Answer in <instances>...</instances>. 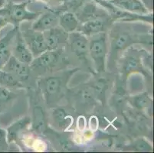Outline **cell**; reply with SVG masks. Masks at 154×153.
Returning <instances> with one entry per match:
<instances>
[{
    "instance_id": "cell-10",
    "label": "cell",
    "mask_w": 154,
    "mask_h": 153,
    "mask_svg": "<svg viewBox=\"0 0 154 153\" xmlns=\"http://www.w3.org/2000/svg\"><path fill=\"white\" fill-rule=\"evenodd\" d=\"M60 14L54 11H48L42 14L32 24V29L38 32H44L58 25Z\"/></svg>"
},
{
    "instance_id": "cell-4",
    "label": "cell",
    "mask_w": 154,
    "mask_h": 153,
    "mask_svg": "<svg viewBox=\"0 0 154 153\" xmlns=\"http://www.w3.org/2000/svg\"><path fill=\"white\" fill-rule=\"evenodd\" d=\"M62 54V48L47 50L38 57H35L29 66L32 69L40 73L50 71L57 65Z\"/></svg>"
},
{
    "instance_id": "cell-20",
    "label": "cell",
    "mask_w": 154,
    "mask_h": 153,
    "mask_svg": "<svg viewBox=\"0 0 154 153\" xmlns=\"http://www.w3.org/2000/svg\"><path fill=\"white\" fill-rule=\"evenodd\" d=\"M17 95L11 90L0 87V114L3 113Z\"/></svg>"
},
{
    "instance_id": "cell-24",
    "label": "cell",
    "mask_w": 154,
    "mask_h": 153,
    "mask_svg": "<svg viewBox=\"0 0 154 153\" xmlns=\"http://www.w3.org/2000/svg\"><path fill=\"white\" fill-rule=\"evenodd\" d=\"M54 120L56 123H58L59 126H63L64 123H66V119H68V115L66 111L62 108H57L53 112Z\"/></svg>"
},
{
    "instance_id": "cell-26",
    "label": "cell",
    "mask_w": 154,
    "mask_h": 153,
    "mask_svg": "<svg viewBox=\"0 0 154 153\" xmlns=\"http://www.w3.org/2000/svg\"><path fill=\"white\" fill-rule=\"evenodd\" d=\"M7 24H8V22H7L6 19H5L4 17L0 15V30L2 29H3Z\"/></svg>"
},
{
    "instance_id": "cell-19",
    "label": "cell",
    "mask_w": 154,
    "mask_h": 153,
    "mask_svg": "<svg viewBox=\"0 0 154 153\" xmlns=\"http://www.w3.org/2000/svg\"><path fill=\"white\" fill-rule=\"evenodd\" d=\"M101 14L99 12V9L97 7L96 4L94 2V3H88L85 5L81 9L77 17L79 22L81 21L82 23H84L87 21L95 19L97 17L101 16Z\"/></svg>"
},
{
    "instance_id": "cell-18",
    "label": "cell",
    "mask_w": 154,
    "mask_h": 153,
    "mask_svg": "<svg viewBox=\"0 0 154 153\" xmlns=\"http://www.w3.org/2000/svg\"><path fill=\"white\" fill-rule=\"evenodd\" d=\"M0 87L12 90L23 88L22 82L12 73L0 70Z\"/></svg>"
},
{
    "instance_id": "cell-14",
    "label": "cell",
    "mask_w": 154,
    "mask_h": 153,
    "mask_svg": "<svg viewBox=\"0 0 154 153\" xmlns=\"http://www.w3.org/2000/svg\"><path fill=\"white\" fill-rule=\"evenodd\" d=\"M31 124V119L28 116L22 118L19 121L15 122L11 125L6 131V139L8 144H11L12 142L16 141L18 136L22 131L27 129Z\"/></svg>"
},
{
    "instance_id": "cell-5",
    "label": "cell",
    "mask_w": 154,
    "mask_h": 153,
    "mask_svg": "<svg viewBox=\"0 0 154 153\" xmlns=\"http://www.w3.org/2000/svg\"><path fill=\"white\" fill-rule=\"evenodd\" d=\"M22 35L33 57H36L48 50L47 43L43 32L35 31L32 29L22 32Z\"/></svg>"
},
{
    "instance_id": "cell-11",
    "label": "cell",
    "mask_w": 154,
    "mask_h": 153,
    "mask_svg": "<svg viewBox=\"0 0 154 153\" xmlns=\"http://www.w3.org/2000/svg\"><path fill=\"white\" fill-rule=\"evenodd\" d=\"M19 26H14L3 38L0 39V70L2 69L9 57L12 56V45L15 34Z\"/></svg>"
},
{
    "instance_id": "cell-17",
    "label": "cell",
    "mask_w": 154,
    "mask_h": 153,
    "mask_svg": "<svg viewBox=\"0 0 154 153\" xmlns=\"http://www.w3.org/2000/svg\"><path fill=\"white\" fill-rule=\"evenodd\" d=\"M135 42L131 34L128 32H120L116 34L111 40V49L113 52L125 49Z\"/></svg>"
},
{
    "instance_id": "cell-15",
    "label": "cell",
    "mask_w": 154,
    "mask_h": 153,
    "mask_svg": "<svg viewBox=\"0 0 154 153\" xmlns=\"http://www.w3.org/2000/svg\"><path fill=\"white\" fill-rule=\"evenodd\" d=\"M58 25L60 27L68 33L75 32L79 26V20L74 12H65L60 15Z\"/></svg>"
},
{
    "instance_id": "cell-2",
    "label": "cell",
    "mask_w": 154,
    "mask_h": 153,
    "mask_svg": "<svg viewBox=\"0 0 154 153\" xmlns=\"http://www.w3.org/2000/svg\"><path fill=\"white\" fill-rule=\"evenodd\" d=\"M28 2L22 3H9L0 8V15L4 17L8 23L13 24L14 26H19L24 21L35 20L41 13L32 12L27 9Z\"/></svg>"
},
{
    "instance_id": "cell-27",
    "label": "cell",
    "mask_w": 154,
    "mask_h": 153,
    "mask_svg": "<svg viewBox=\"0 0 154 153\" xmlns=\"http://www.w3.org/2000/svg\"><path fill=\"white\" fill-rule=\"evenodd\" d=\"M5 4H6L5 0H0V8H2L3 6H5Z\"/></svg>"
},
{
    "instance_id": "cell-8",
    "label": "cell",
    "mask_w": 154,
    "mask_h": 153,
    "mask_svg": "<svg viewBox=\"0 0 154 153\" xmlns=\"http://www.w3.org/2000/svg\"><path fill=\"white\" fill-rule=\"evenodd\" d=\"M47 43L48 50L60 48V45L67 44L69 33L63 30L61 27L56 26L53 29L43 32Z\"/></svg>"
},
{
    "instance_id": "cell-1",
    "label": "cell",
    "mask_w": 154,
    "mask_h": 153,
    "mask_svg": "<svg viewBox=\"0 0 154 153\" xmlns=\"http://www.w3.org/2000/svg\"><path fill=\"white\" fill-rule=\"evenodd\" d=\"M76 70L70 71L67 74L62 76H53L48 78H42L38 82L42 94L44 96L48 104L54 103L58 102L63 94L65 86L68 79Z\"/></svg>"
},
{
    "instance_id": "cell-6",
    "label": "cell",
    "mask_w": 154,
    "mask_h": 153,
    "mask_svg": "<svg viewBox=\"0 0 154 153\" xmlns=\"http://www.w3.org/2000/svg\"><path fill=\"white\" fill-rule=\"evenodd\" d=\"M68 41L71 50L81 60L87 61L89 53V41L87 36L81 32H73L68 35Z\"/></svg>"
},
{
    "instance_id": "cell-21",
    "label": "cell",
    "mask_w": 154,
    "mask_h": 153,
    "mask_svg": "<svg viewBox=\"0 0 154 153\" xmlns=\"http://www.w3.org/2000/svg\"><path fill=\"white\" fill-rule=\"evenodd\" d=\"M132 103L137 109H144L149 106L151 103V99L147 93L145 92L134 96L132 99Z\"/></svg>"
},
{
    "instance_id": "cell-16",
    "label": "cell",
    "mask_w": 154,
    "mask_h": 153,
    "mask_svg": "<svg viewBox=\"0 0 154 153\" xmlns=\"http://www.w3.org/2000/svg\"><path fill=\"white\" fill-rule=\"evenodd\" d=\"M142 70V64L140 57L136 54H128L122 59L121 71L125 76L135 71Z\"/></svg>"
},
{
    "instance_id": "cell-9",
    "label": "cell",
    "mask_w": 154,
    "mask_h": 153,
    "mask_svg": "<svg viewBox=\"0 0 154 153\" xmlns=\"http://www.w3.org/2000/svg\"><path fill=\"white\" fill-rule=\"evenodd\" d=\"M2 70L12 73L21 82H22L29 79L31 67L29 64L21 62L12 54Z\"/></svg>"
},
{
    "instance_id": "cell-13",
    "label": "cell",
    "mask_w": 154,
    "mask_h": 153,
    "mask_svg": "<svg viewBox=\"0 0 154 153\" xmlns=\"http://www.w3.org/2000/svg\"><path fill=\"white\" fill-rule=\"evenodd\" d=\"M106 16L107 15H101L84 22L79 32L85 34L86 36L94 35L104 32L107 29L109 22V19H107Z\"/></svg>"
},
{
    "instance_id": "cell-23",
    "label": "cell",
    "mask_w": 154,
    "mask_h": 153,
    "mask_svg": "<svg viewBox=\"0 0 154 153\" xmlns=\"http://www.w3.org/2000/svg\"><path fill=\"white\" fill-rule=\"evenodd\" d=\"M61 2L68 12H75L84 5L85 0H61Z\"/></svg>"
},
{
    "instance_id": "cell-7",
    "label": "cell",
    "mask_w": 154,
    "mask_h": 153,
    "mask_svg": "<svg viewBox=\"0 0 154 153\" xmlns=\"http://www.w3.org/2000/svg\"><path fill=\"white\" fill-rule=\"evenodd\" d=\"M12 54L19 61L27 64H30L32 60L34 59L32 52L22 37L19 27L18 28L14 39Z\"/></svg>"
},
{
    "instance_id": "cell-12",
    "label": "cell",
    "mask_w": 154,
    "mask_h": 153,
    "mask_svg": "<svg viewBox=\"0 0 154 153\" xmlns=\"http://www.w3.org/2000/svg\"><path fill=\"white\" fill-rule=\"evenodd\" d=\"M108 2L117 8L130 13L148 15L149 12L142 0H108Z\"/></svg>"
},
{
    "instance_id": "cell-25",
    "label": "cell",
    "mask_w": 154,
    "mask_h": 153,
    "mask_svg": "<svg viewBox=\"0 0 154 153\" xmlns=\"http://www.w3.org/2000/svg\"><path fill=\"white\" fill-rule=\"evenodd\" d=\"M6 139V131L0 128V150H5L8 146Z\"/></svg>"
},
{
    "instance_id": "cell-3",
    "label": "cell",
    "mask_w": 154,
    "mask_h": 153,
    "mask_svg": "<svg viewBox=\"0 0 154 153\" xmlns=\"http://www.w3.org/2000/svg\"><path fill=\"white\" fill-rule=\"evenodd\" d=\"M89 54L94 61L97 72H104L107 54V35L105 32L94 36L93 39L89 42Z\"/></svg>"
},
{
    "instance_id": "cell-22",
    "label": "cell",
    "mask_w": 154,
    "mask_h": 153,
    "mask_svg": "<svg viewBox=\"0 0 154 153\" xmlns=\"http://www.w3.org/2000/svg\"><path fill=\"white\" fill-rule=\"evenodd\" d=\"M45 117L43 112L40 106L35 107L34 110V123H33V128L35 130H38L44 126Z\"/></svg>"
}]
</instances>
